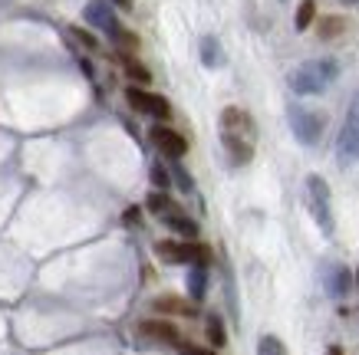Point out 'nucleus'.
Segmentation results:
<instances>
[{
  "label": "nucleus",
  "instance_id": "nucleus-1",
  "mask_svg": "<svg viewBox=\"0 0 359 355\" xmlns=\"http://www.w3.org/2000/svg\"><path fill=\"white\" fill-rule=\"evenodd\" d=\"M339 76L337 60H306L290 73V89L297 96H320L327 86H333Z\"/></svg>",
  "mask_w": 359,
  "mask_h": 355
},
{
  "label": "nucleus",
  "instance_id": "nucleus-2",
  "mask_svg": "<svg viewBox=\"0 0 359 355\" xmlns=\"http://www.w3.org/2000/svg\"><path fill=\"white\" fill-rule=\"evenodd\" d=\"M306 207H310L320 234L333 237L337 221H333V204H330V184L323 181L320 174H310V178H306Z\"/></svg>",
  "mask_w": 359,
  "mask_h": 355
},
{
  "label": "nucleus",
  "instance_id": "nucleus-3",
  "mask_svg": "<svg viewBox=\"0 0 359 355\" xmlns=\"http://www.w3.org/2000/svg\"><path fill=\"white\" fill-rule=\"evenodd\" d=\"M287 118H290V132H294V139L300 141V145H316V141L323 139V129H327V116H323V112L304 109V106H290Z\"/></svg>",
  "mask_w": 359,
  "mask_h": 355
},
{
  "label": "nucleus",
  "instance_id": "nucleus-4",
  "mask_svg": "<svg viewBox=\"0 0 359 355\" xmlns=\"http://www.w3.org/2000/svg\"><path fill=\"white\" fill-rule=\"evenodd\" d=\"M337 158H339V165H356L359 162V92L353 96V102H349L346 122H343V129H339Z\"/></svg>",
  "mask_w": 359,
  "mask_h": 355
},
{
  "label": "nucleus",
  "instance_id": "nucleus-5",
  "mask_svg": "<svg viewBox=\"0 0 359 355\" xmlns=\"http://www.w3.org/2000/svg\"><path fill=\"white\" fill-rule=\"evenodd\" d=\"M155 253H158V260H165V263H191V267H208V253L211 250L201 247V244H182V240H158L155 244Z\"/></svg>",
  "mask_w": 359,
  "mask_h": 355
},
{
  "label": "nucleus",
  "instance_id": "nucleus-6",
  "mask_svg": "<svg viewBox=\"0 0 359 355\" xmlns=\"http://www.w3.org/2000/svg\"><path fill=\"white\" fill-rule=\"evenodd\" d=\"M126 102H129L135 112H142V116H152V118H168L172 116L168 99L158 96V92H149V89H142V86L126 89Z\"/></svg>",
  "mask_w": 359,
  "mask_h": 355
},
{
  "label": "nucleus",
  "instance_id": "nucleus-7",
  "mask_svg": "<svg viewBox=\"0 0 359 355\" xmlns=\"http://www.w3.org/2000/svg\"><path fill=\"white\" fill-rule=\"evenodd\" d=\"M221 135H238V139H248L254 141L257 139V125H254V118L238 106H228L221 112Z\"/></svg>",
  "mask_w": 359,
  "mask_h": 355
},
{
  "label": "nucleus",
  "instance_id": "nucleus-8",
  "mask_svg": "<svg viewBox=\"0 0 359 355\" xmlns=\"http://www.w3.org/2000/svg\"><path fill=\"white\" fill-rule=\"evenodd\" d=\"M149 139H152V145L162 155H168L172 162H178V158H185L188 151V141L185 135H178L175 129H168V125H152V132H149Z\"/></svg>",
  "mask_w": 359,
  "mask_h": 355
},
{
  "label": "nucleus",
  "instance_id": "nucleus-9",
  "mask_svg": "<svg viewBox=\"0 0 359 355\" xmlns=\"http://www.w3.org/2000/svg\"><path fill=\"white\" fill-rule=\"evenodd\" d=\"M323 290L333 300H346L353 293V270L343 267V263H327V270H323Z\"/></svg>",
  "mask_w": 359,
  "mask_h": 355
},
{
  "label": "nucleus",
  "instance_id": "nucleus-10",
  "mask_svg": "<svg viewBox=\"0 0 359 355\" xmlns=\"http://www.w3.org/2000/svg\"><path fill=\"white\" fill-rule=\"evenodd\" d=\"M83 17H86L89 27H96V30H102V33L119 30V20H116V11H112L109 0H89Z\"/></svg>",
  "mask_w": 359,
  "mask_h": 355
},
{
  "label": "nucleus",
  "instance_id": "nucleus-11",
  "mask_svg": "<svg viewBox=\"0 0 359 355\" xmlns=\"http://www.w3.org/2000/svg\"><path fill=\"white\" fill-rule=\"evenodd\" d=\"M221 145H224V155H228V162L234 168L241 165H248L254 158V141L248 139H238V135H221Z\"/></svg>",
  "mask_w": 359,
  "mask_h": 355
},
{
  "label": "nucleus",
  "instance_id": "nucleus-12",
  "mask_svg": "<svg viewBox=\"0 0 359 355\" xmlns=\"http://www.w3.org/2000/svg\"><path fill=\"white\" fill-rule=\"evenodd\" d=\"M142 335H149V339H155V342H165V345H178V329H175L172 323H165V319H145V323L139 326Z\"/></svg>",
  "mask_w": 359,
  "mask_h": 355
},
{
  "label": "nucleus",
  "instance_id": "nucleus-13",
  "mask_svg": "<svg viewBox=\"0 0 359 355\" xmlns=\"http://www.w3.org/2000/svg\"><path fill=\"white\" fill-rule=\"evenodd\" d=\"M198 53H201V63H205L208 69H218V66H224V50H221L218 36H201Z\"/></svg>",
  "mask_w": 359,
  "mask_h": 355
},
{
  "label": "nucleus",
  "instance_id": "nucleus-14",
  "mask_svg": "<svg viewBox=\"0 0 359 355\" xmlns=\"http://www.w3.org/2000/svg\"><path fill=\"white\" fill-rule=\"evenodd\" d=\"M145 207H149L155 217H162V221H165V217H172V214H182V207L175 204L165 191H152V194H149V197H145Z\"/></svg>",
  "mask_w": 359,
  "mask_h": 355
},
{
  "label": "nucleus",
  "instance_id": "nucleus-15",
  "mask_svg": "<svg viewBox=\"0 0 359 355\" xmlns=\"http://www.w3.org/2000/svg\"><path fill=\"white\" fill-rule=\"evenodd\" d=\"M205 293H208V270L195 263V267L188 270V296H191L195 302H201L205 300Z\"/></svg>",
  "mask_w": 359,
  "mask_h": 355
},
{
  "label": "nucleus",
  "instance_id": "nucleus-16",
  "mask_svg": "<svg viewBox=\"0 0 359 355\" xmlns=\"http://www.w3.org/2000/svg\"><path fill=\"white\" fill-rule=\"evenodd\" d=\"M165 224L172 227L178 237H185V240H195L198 237V224L191 221V217H185V214H172V217H165Z\"/></svg>",
  "mask_w": 359,
  "mask_h": 355
},
{
  "label": "nucleus",
  "instance_id": "nucleus-17",
  "mask_svg": "<svg viewBox=\"0 0 359 355\" xmlns=\"http://www.w3.org/2000/svg\"><path fill=\"white\" fill-rule=\"evenodd\" d=\"M316 30H320V40H337L339 33L346 30V20L343 17H323Z\"/></svg>",
  "mask_w": 359,
  "mask_h": 355
},
{
  "label": "nucleus",
  "instance_id": "nucleus-18",
  "mask_svg": "<svg viewBox=\"0 0 359 355\" xmlns=\"http://www.w3.org/2000/svg\"><path fill=\"white\" fill-rule=\"evenodd\" d=\"M155 309H158V312H182V316H191V312H195V306L175 300V296H162V300H155Z\"/></svg>",
  "mask_w": 359,
  "mask_h": 355
},
{
  "label": "nucleus",
  "instance_id": "nucleus-19",
  "mask_svg": "<svg viewBox=\"0 0 359 355\" xmlns=\"http://www.w3.org/2000/svg\"><path fill=\"white\" fill-rule=\"evenodd\" d=\"M316 17V4L313 0H300V7H297V17H294V27L297 30H306Z\"/></svg>",
  "mask_w": 359,
  "mask_h": 355
},
{
  "label": "nucleus",
  "instance_id": "nucleus-20",
  "mask_svg": "<svg viewBox=\"0 0 359 355\" xmlns=\"http://www.w3.org/2000/svg\"><path fill=\"white\" fill-rule=\"evenodd\" d=\"M208 339H211V345H215V349H221V345L228 342V333H224L221 316H208Z\"/></svg>",
  "mask_w": 359,
  "mask_h": 355
},
{
  "label": "nucleus",
  "instance_id": "nucleus-21",
  "mask_svg": "<svg viewBox=\"0 0 359 355\" xmlns=\"http://www.w3.org/2000/svg\"><path fill=\"white\" fill-rule=\"evenodd\" d=\"M122 66H126V73H129V79H135V83H152V73L145 69L142 63H135V60H129V56H122Z\"/></svg>",
  "mask_w": 359,
  "mask_h": 355
},
{
  "label": "nucleus",
  "instance_id": "nucleus-22",
  "mask_svg": "<svg viewBox=\"0 0 359 355\" xmlns=\"http://www.w3.org/2000/svg\"><path fill=\"white\" fill-rule=\"evenodd\" d=\"M257 355H287V345H283L277 335H261V342H257Z\"/></svg>",
  "mask_w": 359,
  "mask_h": 355
},
{
  "label": "nucleus",
  "instance_id": "nucleus-23",
  "mask_svg": "<svg viewBox=\"0 0 359 355\" xmlns=\"http://www.w3.org/2000/svg\"><path fill=\"white\" fill-rule=\"evenodd\" d=\"M109 36L122 46V50H139V36H135L132 30H126V27H119V30H112Z\"/></svg>",
  "mask_w": 359,
  "mask_h": 355
},
{
  "label": "nucleus",
  "instance_id": "nucleus-24",
  "mask_svg": "<svg viewBox=\"0 0 359 355\" xmlns=\"http://www.w3.org/2000/svg\"><path fill=\"white\" fill-rule=\"evenodd\" d=\"M152 184L158 191H168V188H172V172H168L165 165H152Z\"/></svg>",
  "mask_w": 359,
  "mask_h": 355
},
{
  "label": "nucleus",
  "instance_id": "nucleus-25",
  "mask_svg": "<svg viewBox=\"0 0 359 355\" xmlns=\"http://www.w3.org/2000/svg\"><path fill=\"white\" fill-rule=\"evenodd\" d=\"M69 36H73V40H76V43H83L86 46V50H96V36H93V33H86V30H79V27H69Z\"/></svg>",
  "mask_w": 359,
  "mask_h": 355
},
{
  "label": "nucleus",
  "instance_id": "nucleus-26",
  "mask_svg": "<svg viewBox=\"0 0 359 355\" xmlns=\"http://www.w3.org/2000/svg\"><path fill=\"white\" fill-rule=\"evenodd\" d=\"M172 181L182 188V191H191L195 184H191V178H188V172L182 168V165H172Z\"/></svg>",
  "mask_w": 359,
  "mask_h": 355
},
{
  "label": "nucleus",
  "instance_id": "nucleus-27",
  "mask_svg": "<svg viewBox=\"0 0 359 355\" xmlns=\"http://www.w3.org/2000/svg\"><path fill=\"white\" fill-rule=\"evenodd\" d=\"M182 355H215V352H208V349H195V345H185Z\"/></svg>",
  "mask_w": 359,
  "mask_h": 355
},
{
  "label": "nucleus",
  "instance_id": "nucleus-28",
  "mask_svg": "<svg viewBox=\"0 0 359 355\" xmlns=\"http://www.w3.org/2000/svg\"><path fill=\"white\" fill-rule=\"evenodd\" d=\"M126 224H139V207H129V211H126Z\"/></svg>",
  "mask_w": 359,
  "mask_h": 355
},
{
  "label": "nucleus",
  "instance_id": "nucleus-29",
  "mask_svg": "<svg viewBox=\"0 0 359 355\" xmlns=\"http://www.w3.org/2000/svg\"><path fill=\"white\" fill-rule=\"evenodd\" d=\"M112 7H119V11H132V0H109Z\"/></svg>",
  "mask_w": 359,
  "mask_h": 355
},
{
  "label": "nucleus",
  "instance_id": "nucleus-30",
  "mask_svg": "<svg viewBox=\"0 0 359 355\" xmlns=\"http://www.w3.org/2000/svg\"><path fill=\"white\" fill-rule=\"evenodd\" d=\"M343 7H359V0H339Z\"/></svg>",
  "mask_w": 359,
  "mask_h": 355
},
{
  "label": "nucleus",
  "instance_id": "nucleus-31",
  "mask_svg": "<svg viewBox=\"0 0 359 355\" xmlns=\"http://www.w3.org/2000/svg\"><path fill=\"white\" fill-rule=\"evenodd\" d=\"M330 355H343V352H339V349H330Z\"/></svg>",
  "mask_w": 359,
  "mask_h": 355
}]
</instances>
